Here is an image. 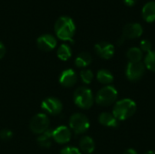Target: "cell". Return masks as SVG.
I'll use <instances>...</instances> for the list:
<instances>
[{
  "instance_id": "obj_9",
  "label": "cell",
  "mask_w": 155,
  "mask_h": 154,
  "mask_svg": "<svg viewBox=\"0 0 155 154\" xmlns=\"http://www.w3.org/2000/svg\"><path fill=\"white\" fill-rule=\"evenodd\" d=\"M36 44L38 48L44 52H49L56 47L57 41L56 38L49 34H45L40 35L36 40Z\"/></svg>"
},
{
  "instance_id": "obj_29",
  "label": "cell",
  "mask_w": 155,
  "mask_h": 154,
  "mask_svg": "<svg viewBox=\"0 0 155 154\" xmlns=\"http://www.w3.org/2000/svg\"><path fill=\"white\" fill-rule=\"evenodd\" d=\"M124 154H137V152L134 149H128L124 152Z\"/></svg>"
},
{
  "instance_id": "obj_11",
  "label": "cell",
  "mask_w": 155,
  "mask_h": 154,
  "mask_svg": "<svg viewBox=\"0 0 155 154\" xmlns=\"http://www.w3.org/2000/svg\"><path fill=\"white\" fill-rule=\"evenodd\" d=\"M143 29L139 23H129L123 29V36L125 39H135L143 34Z\"/></svg>"
},
{
  "instance_id": "obj_28",
  "label": "cell",
  "mask_w": 155,
  "mask_h": 154,
  "mask_svg": "<svg viewBox=\"0 0 155 154\" xmlns=\"http://www.w3.org/2000/svg\"><path fill=\"white\" fill-rule=\"evenodd\" d=\"M137 0H124V3L128 6H133L136 4Z\"/></svg>"
},
{
  "instance_id": "obj_7",
  "label": "cell",
  "mask_w": 155,
  "mask_h": 154,
  "mask_svg": "<svg viewBox=\"0 0 155 154\" xmlns=\"http://www.w3.org/2000/svg\"><path fill=\"white\" fill-rule=\"evenodd\" d=\"M145 65L143 62L128 63L125 70L126 77L131 82H137L142 79L145 74Z\"/></svg>"
},
{
  "instance_id": "obj_2",
  "label": "cell",
  "mask_w": 155,
  "mask_h": 154,
  "mask_svg": "<svg viewBox=\"0 0 155 154\" xmlns=\"http://www.w3.org/2000/svg\"><path fill=\"white\" fill-rule=\"evenodd\" d=\"M137 106L134 100L124 98L116 103L114 105L113 114L118 121H125L131 118L136 112Z\"/></svg>"
},
{
  "instance_id": "obj_20",
  "label": "cell",
  "mask_w": 155,
  "mask_h": 154,
  "mask_svg": "<svg viewBox=\"0 0 155 154\" xmlns=\"http://www.w3.org/2000/svg\"><path fill=\"white\" fill-rule=\"evenodd\" d=\"M96 78H97V80H98L99 83H101L103 84H105V85H109L114 81V75H113V74L110 71L106 70V69H101V70H99L97 72Z\"/></svg>"
},
{
  "instance_id": "obj_31",
  "label": "cell",
  "mask_w": 155,
  "mask_h": 154,
  "mask_svg": "<svg viewBox=\"0 0 155 154\" xmlns=\"http://www.w3.org/2000/svg\"><path fill=\"white\" fill-rule=\"evenodd\" d=\"M143 154H155L154 151H149V152H146L145 153Z\"/></svg>"
},
{
  "instance_id": "obj_10",
  "label": "cell",
  "mask_w": 155,
  "mask_h": 154,
  "mask_svg": "<svg viewBox=\"0 0 155 154\" xmlns=\"http://www.w3.org/2000/svg\"><path fill=\"white\" fill-rule=\"evenodd\" d=\"M94 51L103 59H111L114 54V46L108 42H100L94 45Z\"/></svg>"
},
{
  "instance_id": "obj_12",
  "label": "cell",
  "mask_w": 155,
  "mask_h": 154,
  "mask_svg": "<svg viewBox=\"0 0 155 154\" xmlns=\"http://www.w3.org/2000/svg\"><path fill=\"white\" fill-rule=\"evenodd\" d=\"M71 131L66 126H59L53 130V139L55 143L59 144L67 143L71 140Z\"/></svg>"
},
{
  "instance_id": "obj_18",
  "label": "cell",
  "mask_w": 155,
  "mask_h": 154,
  "mask_svg": "<svg viewBox=\"0 0 155 154\" xmlns=\"http://www.w3.org/2000/svg\"><path fill=\"white\" fill-rule=\"evenodd\" d=\"M52 139H53V131L47 130L45 133H41L37 138V143L43 148H49L52 145Z\"/></svg>"
},
{
  "instance_id": "obj_19",
  "label": "cell",
  "mask_w": 155,
  "mask_h": 154,
  "mask_svg": "<svg viewBox=\"0 0 155 154\" xmlns=\"http://www.w3.org/2000/svg\"><path fill=\"white\" fill-rule=\"evenodd\" d=\"M92 63V55L87 52H82L80 53L77 57L75 58L74 64L77 67L84 68L87 67Z\"/></svg>"
},
{
  "instance_id": "obj_3",
  "label": "cell",
  "mask_w": 155,
  "mask_h": 154,
  "mask_svg": "<svg viewBox=\"0 0 155 154\" xmlns=\"http://www.w3.org/2000/svg\"><path fill=\"white\" fill-rule=\"evenodd\" d=\"M117 97H118L117 90L112 85H106L98 91L94 100L98 105L107 107L115 103Z\"/></svg>"
},
{
  "instance_id": "obj_6",
  "label": "cell",
  "mask_w": 155,
  "mask_h": 154,
  "mask_svg": "<svg viewBox=\"0 0 155 154\" xmlns=\"http://www.w3.org/2000/svg\"><path fill=\"white\" fill-rule=\"evenodd\" d=\"M49 118L45 113H37L35 115L29 123L30 130L36 134H41L48 130L49 128Z\"/></svg>"
},
{
  "instance_id": "obj_4",
  "label": "cell",
  "mask_w": 155,
  "mask_h": 154,
  "mask_svg": "<svg viewBox=\"0 0 155 154\" xmlns=\"http://www.w3.org/2000/svg\"><path fill=\"white\" fill-rule=\"evenodd\" d=\"M74 102L81 109H89L93 106L94 98L89 88L79 87L74 93Z\"/></svg>"
},
{
  "instance_id": "obj_23",
  "label": "cell",
  "mask_w": 155,
  "mask_h": 154,
  "mask_svg": "<svg viewBox=\"0 0 155 154\" xmlns=\"http://www.w3.org/2000/svg\"><path fill=\"white\" fill-rule=\"evenodd\" d=\"M80 77L83 81L84 84H89L92 83L93 79H94V74L91 70L89 69H84L80 73Z\"/></svg>"
},
{
  "instance_id": "obj_22",
  "label": "cell",
  "mask_w": 155,
  "mask_h": 154,
  "mask_svg": "<svg viewBox=\"0 0 155 154\" xmlns=\"http://www.w3.org/2000/svg\"><path fill=\"white\" fill-rule=\"evenodd\" d=\"M143 64L146 69L155 73V51H151L146 54Z\"/></svg>"
},
{
  "instance_id": "obj_8",
  "label": "cell",
  "mask_w": 155,
  "mask_h": 154,
  "mask_svg": "<svg viewBox=\"0 0 155 154\" xmlns=\"http://www.w3.org/2000/svg\"><path fill=\"white\" fill-rule=\"evenodd\" d=\"M41 108L51 115H57L62 112L63 104L57 98L48 97L42 102Z\"/></svg>"
},
{
  "instance_id": "obj_17",
  "label": "cell",
  "mask_w": 155,
  "mask_h": 154,
  "mask_svg": "<svg viewBox=\"0 0 155 154\" xmlns=\"http://www.w3.org/2000/svg\"><path fill=\"white\" fill-rule=\"evenodd\" d=\"M126 57L129 63H139L142 62L143 54L139 47H131L126 53Z\"/></svg>"
},
{
  "instance_id": "obj_21",
  "label": "cell",
  "mask_w": 155,
  "mask_h": 154,
  "mask_svg": "<svg viewBox=\"0 0 155 154\" xmlns=\"http://www.w3.org/2000/svg\"><path fill=\"white\" fill-rule=\"evenodd\" d=\"M57 56L62 61H67L72 56L71 47L66 44H62L57 50Z\"/></svg>"
},
{
  "instance_id": "obj_24",
  "label": "cell",
  "mask_w": 155,
  "mask_h": 154,
  "mask_svg": "<svg viewBox=\"0 0 155 154\" xmlns=\"http://www.w3.org/2000/svg\"><path fill=\"white\" fill-rule=\"evenodd\" d=\"M152 43L149 40H142L140 43V49L142 50V52L149 53L152 51Z\"/></svg>"
},
{
  "instance_id": "obj_13",
  "label": "cell",
  "mask_w": 155,
  "mask_h": 154,
  "mask_svg": "<svg viewBox=\"0 0 155 154\" xmlns=\"http://www.w3.org/2000/svg\"><path fill=\"white\" fill-rule=\"evenodd\" d=\"M77 82V75L73 69H67L62 72L59 77V83L64 87H72Z\"/></svg>"
},
{
  "instance_id": "obj_26",
  "label": "cell",
  "mask_w": 155,
  "mask_h": 154,
  "mask_svg": "<svg viewBox=\"0 0 155 154\" xmlns=\"http://www.w3.org/2000/svg\"><path fill=\"white\" fill-rule=\"evenodd\" d=\"M61 154H81L80 151L75 147H65L61 151Z\"/></svg>"
},
{
  "instance_id": "obj_5",
  "label": "cell",
  "mask_w": 155,
  "mask_h": 154,
  "mask_svg": "<svg viewBox=\"0 0 155 154\" xmlns=\"http://www.w3.org/2000/svg\"><path fill=\"white\" fill-rule=\"evenodd\" d=\"M69 126L76 134H82L89 129L90 122L84 114L76 113L70 117Z\"/></svg>"
},
{
  "instance_id": "obj_14",
  "label": "cell",
  "mask_w": 155,
  "mask_h": 154,
  "mask_svg": "<svg viewBox=\"0 0 155 154\" xmlns=\"http://www.w3.org/2000/svg\"><path fill=\"white\" fill-rule=\"evenodd\" d=\"M98 121L100 124L105 127L116 128L119 125V121L114 116L113 113H102L98 117Z\"/></svg>"
},
{
  "instance_id": "obj_16",
  "label": "cell",
  "mask_w": 155,
  "mask_h": 154,
  "mask_svg": "<svg viewBox=\"0 0 155 154\" xmlns=\"http://www.w3.org/2000/svg\"><path fill=\"white\" fill-rule=\"evenodd\" d=\"M79 146L81 151L84 153H93L95 149V143L94 140L89 136L83 137L79 142Z\"/></svg>"
},
{
  "instance_id": "obj_1",
  "label": "cell",
  "mask_w": 155,
  "mask_h": 154,
  "mask_svg": "<svg viewBox=\"0 0 155 154\" xmlns=\"http://www.w3.org/2000/svg\"><path fill=\"white\" fill-rule=\"evenodd\" d=\"M54 32L60 40L72 42L75 34V25L74 20L67 15L60 16L55 21Z\"/></svg>"
},
{
  "instance_id": "obj_27",
  "label": "cell",
  "mask_w": 155,
  "mask_h": 154,
  "mask_svg": "<svg viewBox=\"0 0 155 154\" xmlns=\"http://www.w3.org/2000/svg\"><path fill=\"white\" fill-rule=\"evenodd\" d=\"M5 52H6V50H5V45H4V44L0 41V59H2V58L5 56Z\"/></svg>"
},
{
  "instance_id": "obj_15",
  "label": "cell",
  "mask_w": 155,
  "mask_h": 154,
  "mask_svg": "<svg viewBox=\"0 0 155 154\" xmlns=\"http://www.w3.org/2000/svg\"><path fill=\"white\" fill-rule=\"evenodd\" d=\"M142 15L144 21L147 23H153L155 21V2H147L142 10Z\"/></svg>"
},
{
  "instance_id": "obj_25",
  "label": "cell",
  "mask_w": 155,
  "mask_h": 154,
  "mask_svg": "<svg viewBox=\"0 0 155 154\" xmlns=\"http://www.w3.org/2000/svg\"><path fill=\"white\" fill-rule=\"evenodd\" d=\"M13 133L8 129H4L0 132V139L3 141H8L12 138Z\"/></svg>"
},
{
  "instance_id": "obj_30",
  "label": "cell",
  "mask_w": 155,
  "mask_h": 154,
  "mask_svg": "<svg viewBox=\"0 0 155 154\" xmlns=\"http://www.w3.org/2000/svg\"><path fill=\"white\" fill-rule=\"evenodd\" d=\"M124 40H125V38H124V36H122V37L117 41V44H118V45H122V44L124 43Z\"/></svg>"
}]
</instances>
